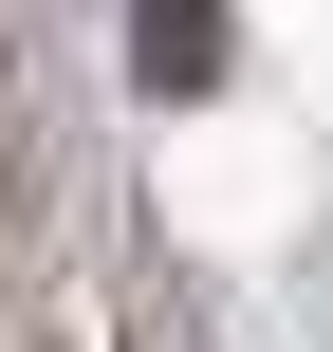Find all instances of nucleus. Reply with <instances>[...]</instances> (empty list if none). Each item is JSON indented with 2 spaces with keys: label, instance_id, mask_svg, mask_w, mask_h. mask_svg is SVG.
Here are the masks:
<instances>
[{
  "label": "nucleus",
  "instance_id": "nucleus-1",
  "mask_svg": "<svg viewBox=\"0 0 333 352\" xmlns=\"http://www.w3.org/2000/svg\"><path fill=\"white\" fill-rule=\"evenodd\" d=\"M222 56H241L222 0H130V74H148V93H222Z\"/></svg>",
  "mask_w": 333,
  "mask_h": 352
}]
</instances>
